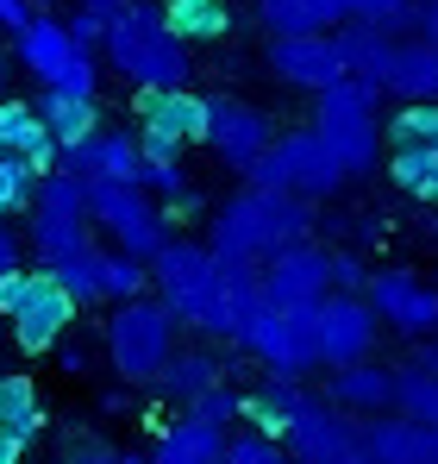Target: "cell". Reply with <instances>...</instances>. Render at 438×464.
<instances>
[{
    "label": "cell",
    "instance_id": "obj_36",
    "mask_svg": "<svg viewBox=\"0 0 438 464\" xmlns=\"http://www.w3.org/2000/svg\"><path fill=\"white\" fill-rule=\"evenodd\" d=\"M345 19H364V25H382V32H414V6L420 0H338Z\"/></svg>",
    "mask_w": 438,
    "mask_h": 464
},
{
    "label": "cell",
    "instance_id": "obj_10",
    "mask_svg": "<svg viewBox=\"0 0 438 464\" xmlns=\"http://www.w3.org/2000/svg\"><path fill=\"white\" fill-rule=\"evenodd\" d=\"M132 120H138V132H132L138 157H182L207 132V94H195V88H138Z\"/></svg>",
    "mask_w": 438,
    "mask_h": 464
},
{
    "label": "cell",
    "instance_id": "obj_37",
    "mask_svg": "<svg viewBox=\"0 0 438 464\" xmlns=\"http://www.w3.org/2000/svg\"><path fill=\"white\" fill-rule=\"evenodd\" d=\"M32 188H38V169H32L25 157L0 151V220H6V214H25V208H32Z\"/></svg>",
    "mask_w": 438,
    "mask_h": 464
},
{
    "label": "cell",
    "instance_id": "obj_12",
    "mask_svg": "<svg viewBox=\"0 0 438 464\" xmlns=\"http://www.w3.org/2000/svg\"><path fill=\"white\" fill-rule=\"evenodd\" d=\"M376 314H369L364 295H319L307 308V333H313V364L338 371V364H357V358H376Z\"/></svg>",
    "mask_w": 438,
    "mask_h": 464
},
{
    "label": "cell",
    "instance_id": "obj_22",
    "mask_svg": "<svg viewBox=\"0 0 438 464\" xmlns=\"http://www.w3.org/2000/svg\"><path fill=\"white\" fill-rule=\"evenodd\" d=\"M332 51H338V70L351 82H369V88H382V70H388V51H395V32H382V25H364V19H338L332 32Z\"/></svg>",
    "mask_w": 438,
    "mask_h": 464
},
{
    "label": "cell",
    "instance_id": "obj_38",
    "mask_svg": "<svg viewBox=\"0 0 438 464\" xmlns=\"http://www.w3.org/2000/svg\"><path fill=\"white\" fill-rule=\"evenodd\" d=\"M188 414L207 420V427H219V433H232V427H238V389H225V377H219L214 389H201V395L188 401Z\"/></svg>",
    "mask_w": 438,
    "mask_h": 464
},
{
    "label": "cell",
    "instance_id": "obj_48",
    "mask_svg": "<svg viewBox=\"0 0 438 464\" xmlns=\"http://www.w3.org/2000/svg\"><path fill=\"white\" fill-rule=\"evenodd\" d=\"M6 270H19V238H13L6 220H0V276H6Z\"/></svg>",
    "mask_w": 438,
    "mask_h": 464
},
{
    "label": "cell",
    "instance_id": "obj_47",
    "mask_svg": "<svg viewBox=\"0 0 438 464\" xmlns=\"http://www.w3.org/2000/svg\"><path fill=\"white\" fill-rule=\"evenodd\" d=\"M25 19H32V6H25V0H0V25H6V32H19Z\"/></svg>",
    "mask_w": 438,
    "mask_h": 464
},
{
    "label": "cell",
    "instance_id": "obj_24",
    "mask_svg": "<svg viewBox=\"0 0 438 464\" xmlns=\"http://www.w3.org/2000/svg\"><path fill=\"white\" fill-rule=\"evenodd\" d=\"M0 151L6 157H25L38 176L44 169H57V139L44 132V120L32 113V101H19V94H0Z\"/></svg>",
    "mask_w": 438,
    "mask_h": 464
},
{
    "label": "cell",
    "instance_id": "obj_33",
    "mask_svg": "<svg viewBox=\"0 0 438 464\" xmlns=\"http://www.w3.org/2000/svg\"><path fill=\"white\" fill-rule=\"evenodd\" d=\"M395 414H407L420 427H438V377L433 371H420V364L395 371Z\"/></svg>",
    "mask_w": 438,
    "mask_h": 464
},
{
    "label": "cell",
    "instance_id": "obj_17",
    "mask_svg": "<svg viewBox=\"0 0 438 464\" xmlns=\"http://www.w3.org/2000/svg\"><path fill=\"white\" fill-rule=\"evenodd\" d=\"M257 289L270 308H313L319 295H332V251L300 238L289 251H276L263 270H257Z\"/></svg>",
    "mask_w": 438,
    "mask_h": 464
},
{
    "label": "cell",
    "instance_id": "obj_1",
    "mask_svg": "<svg viewBox=\"0 0 438 464\" xmlns=\"http://www.w3.org/2000/svg\"><path fill=\"white\" fill-rule=\"evenodd\" d=\"M150 289L157 302L176 314V326H195L207 339H232L244 326V314L263 308L257 270L244 264H219L207 245L195 238H163L150 257Z\"/></svg>",
    "mask_w": 438,
    "mask_h": 464
},
{
    "label": "cell",
    "instance_id": "obj_49",
    "mask_svg": "<svg viewBox=\"0 0 438 464\" xmlns=\"http://www.w3.org/2000/svg\"><path fill=\"white\" fill-rule=\"evenodd\" d=\"M100 408H107V414H126V408H132V395H119V389H107V395H100Z\"/></svg>",
    "mask_w": 438,
    "mask_h": 464
},
{
    "label": "cell",
    "instance_id": "obj_14",
    "mask_svg": "<svg viewBox=\"0 0 438 464\" xmlns=\"http://www.w3.org/2000/svg\"><path fill=\"white\" fill-rule=\"evenodd\" d=\"M201 145H207L225 169L244 176L257 157L276 145V120H270L263 107L238 101V94H207V132H201Z\"/></svg>",
    "mask_w": 438,
    "mask_h": 464
},
{
    "label": "cell",
    "instance_id": "obj_6",
    "mask_svg": "<svg viewBox=\"0 0 438 464\" xmlns=\"http://www.w3.org/2000/svg\"><path fill=\"white\" fill-rule=\"evenodd\" d=\"M244 182H257V188H289L300 201H332V195L345 188V169H338V157L326 151V139H319L313 126H300V132H276V145L244 169Z\"/></svg>",
    "mask_w": 438,
    "mask_h": 464
},
{
    "label": "cell",
    "instance_id": "obj_13",
    "mask_svg": "<svg viewBox=\"0 0 438 464\" xmlns=\"http://www.w3.org/2000/svg\"><path fill=\"white\" fill-rule=\"evenodd\" d=\"M257 364H270V377H307L313 364V333H307V308H263L244 314V326L232 333Z\"/></svg>",
    "mask_w": 438,
    "mask_h": 464
},
{
    "label": "cell",
    "instance_id": "obj_45",
    "mask_svg": "<svg viewBox=\"0 0 438 464\" xmlns=\"http://www.w3.org/2000/svg\"><path fill=\"white\" fill-rule=\"evenodd\" d=\"M414 32H420L426 44H438V0H420V6H414Z\"/></svg>",
    "mask_w": 438,
    "mask_h": 464
},
{
    "label": "cell",
    "instance_id": "obj_32",
    "mask_svg": "<svg viewBox=\"0 0 438 464\" xmlns=\"http://www.w3.org/2000/svg\"><path fill=\"white\" fill-rule=\"evenodd\" d=\"M51 276H57V289L70 295L75 308L100 302V245H81V251H70V257H57Z\"/></svg>",
    "mask_w": 438,
    "mask_h": 464
},
{
    "label": "cell",
    "instance_id": "obj_25",
    "mask_svg": "<svg viewBox=\"0 0 438 464\" xmlns=\"http://www.w3.org/2000/svg\"><path fill=\"white\" fill-rule=\"evenodd\" d=\"M32 113L44 120V132L57 139V151H75L94 126H100V94H63V88H44L32 101Z\"/></svg>",
    "mask_w": 438,
    "mask_h": 464
},
{
    "label": "cell",
    "instance_id": "obj_26",
    "mask_svg": "<svg viewBox=\"0 0 438 464\" xmlns=\"http://www.w3.org/2000/svg\"><path fill=\"white\" fill-rule=\"evenodd\" d=\"M157 13L182 44H225L232 38V0H157Z\"/></svg>",
    "mask_w": 438,
    "mask_h": 464
},
{
    "label": "cell",
    "instance_id": "obj_44",
    "mask_svg": "<svg viewBox=\"0 0 438 464\" xmlns=\"http://www.w3.org/2000/svg\"><path fill=\"white\" fill-rule=\"evenodd\" d=\"M51 352H57V371H63V377H88V364H94L88 345H63V339H57Z\"/></svg>",
    "mask_w": 438,
    "mask_h": 464
},
{
    "label": "cell",
    "instance_id": "obj_8",
    "mask_svg": "<svg viewBox=\"0 0 438 464\" xmlns=\"http://www.w3.org/2000/svg\"><path fill=\"white\" fill-rule=\"evenodd\" d=\"M13 57L44 82V88H63V94H94L100 88V51H81L57 13H32L19 32H13Z\"/></svg>",
    "mask_w": 438,
    "mask_h": 464
},
{
    "label": "cell",
    "instance_id": "obj_52",
    "mask_svg": "<svg viewBox=\"0 0 438 464\" xmlns=\"http://www.w3.org/2000/svg\"><path fill=\"white\" fill-rule=\"evenodd\" d=\"M0 345H6V320H0Z\"/></svg>",
    "mask_w": 438,
    "mask_h": 464
},
{
    "label": "cell",
    "instance_id": "obj_15",
    "mask_svg": "<svg viewBox=\"0 0 438 464\" xmlns=\"http://www.w3.org/2000/svg\"><path fill=\"white\" fill-rule=\"evenodd\" d=\"M75 314H81V308L57 289V276H51V270H32V276H25L19 308L6 314V345H19L25 358H44L57 339H70Z\"/></svg>",
    "mask_w": 438,
    "mask_h": 464
},
{
    "label": "cell",
    "instance_id": "obj_34",
    "mask_svg": "<svg viewBox=\"0 0 438 464\" xmlns=\"http://www.w3.org/2000/svg\"><path fill=\"white\" fill-rule=\"evenodd\" d=\"M132 295H150V264L126 251H100V302H132Z\"/></svg>",
    "mask_w": 438,
    "mask_h": 464
},
{
    "label": "cell",
    "instance_id": "obj_18",
    "mask_svg": "<svg viewBox=\"0 0 438 464\" xmlns=\"http://www.w3.org/2000/svg\"><path fill=\"white\" fill-rule=\"evenodd\" d=\"M357 464H438V427H420L407 414H364Z\"/></svg>",
    "mask_w": 438,
    "mask_h": 464
},
{
    "label": "cell",
    "instance_id": "obj_3",
    "mask_svg": "<svg viewBox=\"0 0 438 464\" xmlns=\"http://www.w3.org/2000/svg\"><path fill=\"white\" fill-rule=\"evenodd\" d=\"M100 57L132 88H188V76H195V57L163 25L157 0H126V13L100 32Z\"/></svg>",
    "mask_w": 438,
    "mask_h": 464
},
{
    "label": "cell",
    "instance_id": "obj_2",
    "mask_svg": "<svg viewBox=\"0 0 438 464\" xmlns=\"http://www.w3.org/2000/svg\"><path fill=\"white\" fill-rule=\"evenodd\" d=\"M300 238H313V201H300L289 188H257L244 182L207 227V251L219 264H244L263 270L276 251H289Z\"/></svg>",
    "mask_w": 438,
    "mask_h": 464
},
{
    "label": "cell",
    "instance_id": "obj_30",
    "mask_svg": "<svg viewBox=\"0 0 438 464\" xmlns=\"http://www.w3.org/2000/svg\"><path fill=\"white\" fill-rule=\"evenodd\" d=\"M0 427L19 440H38V427H44V395L25 371H0Z\"/></svg>",
    "mask_w": 438,
    "mask_h": 464
},
{
    "label": "cell",
    "instance_id": "obj_27",
    "mask_svg": "<svg viewBox=\"0 0 438 464\" xmlns=\"http://www.w3.org/2000/svg\"><path fill=\"white\" fill-rule=\"evenodd\" d=\"M219 446H225V433H219V427L195 420V414H182L176 427H163V433H157V446H150L145 464H219Z\"/></svg>",
    "mask_w": 438,
    "mask_h": 464
},
{
    "label": "cell",
    "instance_id": "obj_42",
    "mask_svg": "<svg viewBox=\"0 0 438 464\" xmlns=\"http://www.w3.org/2000/svg\"><path fill=\"white\" fill-rule=\"evenodd\" d=\"M70 464H145V452H119V446H81V452H70Z\"/></svg>",
    "mask_w": 438,
    "mask_h": 464
},
{
    "label": "cell",
    "instance_id": "obj_35",
    "mask_svg": "<svg viewBox=\"0 0 438 464\" xmlns=\"http://www.w3.org/2000/svg\"><path fill=\"white\" fill-rule=\"evenodd\" d=\"M382 145H433L438 151V101H401V113L388 120Z\"/></svg>",
    "mask_w": 438,
    "mask_h": 464
},
{
    "label": "cell",
    "instance_id": "obj_50",
    "mask_svg": "<svg viewBox=\"0 0 438 464\" xmlns=\"http://www.w3.org/2000/svg\"><path fill=\"white\" fill-rule=\"evenodd\" d=\"M420 371H433V377H438V339L426 345V358H420Z\"/></svg>",
    "mask_w": 438,
    "mask_h": 464
},
{
    "label": "cell",
    "instance_id": "obj_51",
    "mask_svg": "<svg viewBox=\"0 0 438 464\" xmlns=\"http://www.w3.org/2000/svg\"><path fill=\"white\" fill-rule=\"evenodd\" d=\"M0 94H6V63H0Z\"/></svg>",
    "mask_w": 438,
    "mask_h": 464
},
{
    "label": "cell",
    "instance_id": "obj_21",
    "mask_svg": "<svg viewBox=\"0 0 438 464\" xmlns=\"http://www.w3.org/2000/svg\"><path fill=\"white\" fill-rule=\"evenodd\" d=\"M326 401L345 408V414H395V371L376 364V358H357V364H338L326 371Z\"/></svg>",
    "mask_w": 438,
    "mask_h": 464
},
{
    "label": "cell",
    "instance_id": "obj_40",
    "mask_svg": "<svg viewBox=\"0 0 438 464\" xmlns=\"http://www.w3.org/2000/svg\"><path fill=\"white\" fill-rule=\"evenodd\" d=\"M145 163V195H182L188 188V169H182V157H138Z\"/></svg>",
    "mask_w": 438,
    "mask_h": 464
},
{
    "label": "cell",
    "instance_id": "obj_11",
    "mask_svg": "<svg viewBox=\"0 0 438 464\" xmlns=\"http://www.w3.org/2000/svg\"><path fill=\"white\" fill-rule=\"evenodd\" d=\"M276 446L289 452V464H357V414H345L307 389L294 401V414L282 420Z\"/></svg>",
    "mask_w": 438,
    "mask_h": 464
},
{
    "label": "cell",
    "instance_id": "obj_31",
    "mask_svg": "<svg viewBox=\"0 0 438 464\" xmlns=\"http://www.w3.org/2000/svg\"><path fill=\"white\" fill-rule=\"evenodd\" d=\"M219 383V358L214 352H169V364L157 371V389L176 395V401H195L201 389Z\"/></svg>",
    "mask_w": 438,
    "mask_h": 464
},
{
    "label": "cell",
    "instance_id": "obj_7",
    "mask_svg": "<svg viewBox=\"0 0 438 464\" xmlns=\"http://www.w3.org/2000/svg\"><path fill=\"white\" fill-rule=\"evenodd\" d=\"M25 245L38 257V270H51L57 257H70L88 238V201H81V176L75 169H44L38 188H32V227H25Z\"/></svg>",
    "mask_w": 438,
    "mask_h": 464
},
{
    "label": "cell",
    "instance_id": "obj_19",
    "mask_svg": "<svg viewBox=\"0 0 438 464\" xmlns=\"http://www.w3.org/2000/svg\"><path fill=\"white\" fill-rule=\"evenodd\" d=\"M63 169H75L81 182H126V188H145V163H138V145L126 126H94L75 151L57 157Z\"/></svg>",
    "mask_w": 438,
    "mask_h": 464
},
{
    "label": "cell",
    "instance_id": "obj_29",
    "mask_svg": "<svg viewBox=\"0 0 438 464\" xmlns=\"http://www.w3.org/2000/svg\"><path fill=\"white\" fill-rule=\"evenodd\" d=\"M388 176L420 208H438V151L433 145H388Z\"/></svg>",
    "mask_w": 438,
    "mask_h": 464
},
{
    "label": "cell",
    "instance_id": "obj_9",
    "mask_svg": "<svg viewBox=\"0 0 438 464\" xmlns=\"http://www.w3.org/2000/svg\"><path fill=\"white\" fill-rule=\"evenodd\" d=\"M81 201H88V227H100L113 238V251L126 257H157V245L169 238V220L157 214L145 188H126V182H81Z\"/></svg>",
    "mask_w": 438,
    "mask_h": 464
},
{
    "label": "cell",
    "instance_id": "obj_46",
    "mask_svg": "<svg viewBox=\"0 0 438 464\" xmlns=\"http://www.w3.org/2000/svg\"><path fill=\"white\" fill-rule=\"evenodd\" d=\"M25 452H32V440H19V433L0 427V464H25Z\"/></svg>",
    "mask_w": 438,
    "mask_h": 464
},
{
    "label": "cell",
    "instance_id": "obj_16",
    "mask_svg": "<svg viewBox=\"0 0 438 464\" xmlns=\"http://www.w3.org/2000/svg\"><path fill=\"white\" fill-rule=\"evenodd\" d=\"M357 295H364L369 314H376L382 326H395L401 339H433L438 333V289L426 276H414V270H369Z\"/></svg>",
    "mask_w": 438,
    "mask_h": 464
},
{
    "label": "cell",
    "instance_id": "obj_4",
    "mask_svg": "<svg viewBox=\"0 0 438 464\" xmlns=\"http://www.w3.org/2000/svg\"><path fill=\"white\" fill-rule=\"evenodd\" d=\"M376 94L369 82L338 76L332 88L313 94V132L326 139V151L338 157L345 176H369L376 157H382V132H376Z\"/></svg>",
    "mask_w": 438,
    "mask_h": 464
},
{
    "label": "cell",
    "instance_id": "obj_39",
    "mask_svg": "<svg viewBox=\"0 0 438 464\" xmlns=\"http://www.w3.org/2000/svg\"><path fill=\"white\" fill-rule=\"evenodd\" d=\"M219 464H289V452L276 440H263V433H225Z\"/></svg>",
    "mask_w": 438,
    "mask_h": 464
},
{
    "label": "cell",
    "instance_id": "obj_41",
    "mask_svg": "<svg viewBox=\"0 0 438 464\" xmlns=\"http://www.w3.org/2000/svg\"><path fill=\"white\" fill-rule=\"evenodd\" d=\"M364 264H357V257H345V251H332V289H338V295H357V289H364Z\"/></svg>",
    "mask_w": 438,
    "mask_h": 464
},
{
    "label": "cell",
    "instance_id": "obj_28",
    "mask_svg": "<svg viewBox=\"0 0 438 464\" xmlns=\"http://www.w3.org/2000/svg\"><path fill=\"white\" fill-rule=\"evenodd\" d=\"M257 19L270 38H300V32H332L345 6L338 0H257Z\"/></svg>",
    "mask_w": 438,
    "mask_h": 464
},
{
    "label": "cell",
    "instance_id": "obj_53",
    "mask_svg": "<svg viewBox=\"0 0 438 464\" xmlns=\"http://www.w3.org/2000/svg\"><path fill=\"white\" fill-rule=\"evenodd\" d=\"M433 289H438V276H433Z\"/></svg>",
    "mask_w": 438,
    "mask_h": 464
},
{
    "label": "cell",
    "instance_id": "obj_20",
    "mask_svg": "<svg viewBox=\"0 0 438 464\" xmlns=\"http://www.w3.org/2000/svg\"><path fill=\"white\" fill-rule=\"evenodd\" d=\"M263 63H270V76L282 82V88H300V94H319V88H332V82L345 76V70H338V51H332V38H326V32L270 38Z\"/></svg>",
    "mask_w": 438,
    "mask_h": 464
},
{
    "label": "cell",
    "instance_id": "obj_43",
    "mask_svg": "<svg viewBox=\"0 0 438 464\" xmlns=\"http://www.w3.org/2000/svg\"><path fill=\"white\" fill-rule=\"evenodd\" d=\"M119 13H126V0H75V19H88V25H100V32H107Z\"/></svg>",
    "mask_w": 438,
    "mask_h": 464
},
{
    "label": "cell",
    "instance_id": "obj_5",
    "mask_svg": "<svg viewBox=\"0 0 438 464\" xmlns=\"http://www.w3.org/2000/svg\"><path fill=\"white\" fill-rule=\"evenodd\" d=\"M100 339H107V364H113L132 389H145V383H157V371H163L169 352H176V314L163 308L157 295L113 302Z\"/></svg>",
    "mask_w": 438,
    "mask_h": 464
},
{
    "label": "cell",
    "instance_id": "obj_23",
    "mask_svg": "<svg viewBox=\"0 0 438 464\" xmlns=\"http://www.w3.org/2000/svg\"><path fill=\"white\" fill-rule=\"evenodd\" d=\"M382 94H395V101H438V44H426L420 32L395 38L388 70H382Z\"/></svg>",
    "mask_w": 438,
    "mask_h": 464
}]
</instances>
